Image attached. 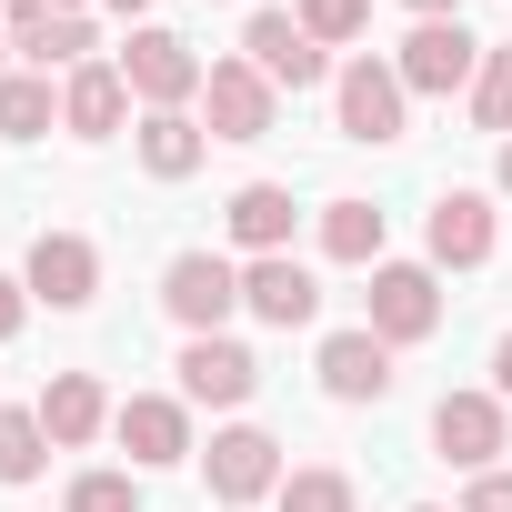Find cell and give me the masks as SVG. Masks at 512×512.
I'll return each mask as SVG.
<instances>
[{"instance_id": "1", "label": "cell", "mask_w": 512, "mask_h": 512, "mask_svg": "<svg viewBox=\"0 0 512 512\" xmlns=\"http://www.w3.org/2000/svg\"><path fill=\"white\" fill-rule=\"evenodd\" d=\"M332 121H342V141H372V151L402 141V131H412V91H402V71L372 61V51L342 61V71H332Z\"/></svg>"}, {"instance_id": "2", "label": "cell", "mask_w": 512, "mask_h": 512, "mask_svg": "<svg viewBox=\"0 0 512 512\" xmlns=\"http://www.w3.org/2000/svg\"><path fill=\"white\" fill-rule=\"evenodd\" d=\"M161 312L201 342V332H221L231 312H241V262H221V251H171L161 262Z\"/></svg>"}, {"instance_id": "3", "label": "cell", "mask_w": 512, "mask_h": 512, "mask_svg": "<svg viewBox=\"0 0 512 512\" xmlns=\"http://www.w3.org/2000/svg\"><path fill=\"white\" fill-rule=\"evenodd\" d=\"M121 81H131L141 111H181V101H201L211 61H201L181 31H131V41H121Z\"/></svg>"}, {"instance_id": "4", "label": "cell", "mask_w": 512, "mask_h": 512, "mask_svg": "<svg viewBox=\"0 0 512 512\" xmlns=\"http://www.w3.org/2000/svg\"><path fill=\"white\" fill-rule=\"evenodd\" d=\"M201 482H211V502H221V512L262 502V492H282V442H272L262 422H221V432H211V452H201Z\"/></svg>"}, {"instance_id": "5", "label": "cell", "mask_w": 512, "mask_h": 512, "mask_svg": "<svg viewBox=\"0 0 512 512\" xmlns=\"http://www.w3.org/2000/svg\"><path fill=\"white\" fill-rule=\"evenodd\" d=\"M362 332H382L392 352H402V342H432V332H442V282H432V262H372V312H362Z\"/></svg>"}, {"instance_id": "6", "label": "cell", "mask_w": 512, "mask_h": 512, "mask_svg": "<svg viewBox=\"0 0 512 512\" xmlns=\"http://www.w3.org/2000/svg\"><path fill=\"white\" fill-rule=\"evenodd\" d=\"M111 442L131 452V472L201 462V442H191V402H181V392H131V402L111 412Z\"/></svg>"}, {"instance_id": "7", "label": "cell", "mask_w": 512, "mask_h": 512, "mask_svg": "<svg viewBox=\"0 0 512 512\" xmlns=\"http://www.w3.org/2000/svg\"><path fill=\"white\" fill-rule=\"evenodd\" d=\"M482 51H492V41H472L462 21H422V31L392 51V71H402V91L452 101V91H472V81H482Z\"/></svg>"}, {"instance_id": "8", "label": "cell", "mask_w": 512, "mask_h": 512, "mask_svg": "<svg viewBox=\"0 0 512 512\" xmlns=\"http://www.w3.org/2000/svg\"><path fill=\"white\" fill-rule=\"evenodd\" d=\"M432 452L462 462V472H492V462L512 452V412H502V392H442V402H432Z\"/></svg>"}, {"instance_id": "9", "label": "cell", "mask_w": 512, "mask_h": 512, "mask_svg": "<svg viewBox=\"0 0 512 512\" xmlns=\"http://www.w3.org/2000/svg\"><path fill=\"white\" fill-rule=\"evenodd\" d=\"M272 121H282V91L251 71V61H211V81H201V131L211 141H272Z\"/></svg>"}, {"instance_id": "10", "label": "cell", "mask_w": 512, "mask_h": 512, "mask_svg": "<svg viewBox=\"0 0 512 512\" xmlns=\"http://www.w3.org/2000/svg\"><path fill=\"white\" fill-rule=\"evenodd\" d=\"M422 251H432V272H482L492 251H502V211H492V191H442L432 221H422Z\"/></svg>"}, {"instance_id": "11", "label": "cell", "mask_w": 512, "mask_h": 512, "mask_svg": "<svg viewBox=\"0 0 512 512\" xmlns=\"http://www.w3.org/2000/svg\"><path fill=\"white\" fill-rule=\"evenodd\" d=\"M241 61L262 71L272 91H312V81H332V61H322V41L292 21V11H251V31H241Z\"/></svg>"}, {"instance_id": "12", "label": "cell", "mask_w": 512, "mask_h": 512, "mask_svg": "<svg viewBox=\"0 0 512 512\" xmlns=\"http://www.w3.org/2000/svg\"><path fill=\"white\" fill-rule=\"evenodd\" d=\"M181 402H211V412H241L251 392H262V362H251L231 332H201V342H181Z\"/></svg>"}, {"instance_id": "13", "label": "cell", "mask_w": 512, "mask_h": 512, "mask_svg": "<svg viewBox=\"0 0 512 512\" xmlns=\"http://www.w3.org/2000/svg\"><path fill=\"white\" fill-rule=\"evenodd\" d=\"M241 312L272 322V332H302V322L322 312V282L292 262V251H262V262H241Z\"/></svg>"}, {"instance_id": "14", "label": "cell", "mask_w": 512, "mask_h": 512, "mask_svg": "<svg viewBox=\"0 0 512 512\" xmlns=\"http://www.w3.org/2000/svg\"><path fill=\"white\" fill-rule=\"evenodd\" d=\"M21 282H31V302L81 312V302L101 292V251H91L81 231H41V241H31V262H21Z\"/></svg>"}, {"instance_id": "15", "label": "cell", "mask_w": 512, "mask_h": 512, "mask_svg": "<svg viewBox=\"0 0 512 512\" xmlns=\"http://www.w3.org/2000/svg\"><path fill=\"white\" fill-rule=\"evenodd\" d=\"M0 41H11L31 71H81L101 41H91V21L81 11H41V0H11V21H0Z\"/></svg>"}, {"instance_id": "16", "label": "cell", "mask_w": 512, "mask_h": 512, "mask_svg": "<svg viewBox=\"0 0 512 512\" xmlns=\"http://www.w3.org/2000/svg\"><path fill=\"white\" fill-rule=\"evenodd\" d=\"M131 121V81H121V61H81V71H61V131L71 141H111Z\"/></svg>"}, {"instance_id": "17", "label": "cell", "mask_w": 512, "mask_h": 512, "mask_svg": "<svg viewBox=\"0 0 512 512\" xmlns=\"http://www.w3.org/2000/svg\"><path fill=\"white\" fill-rule=\"evenodd\" d=\"M312 372H322V392H332V402H382V392H392V342L352 322V332H332V342H322V362H312Z\"/></svg>"}, {"instance_id": "18", "label": "cell", "mask_w": 512, "mask_h": 512, "mask_svg": "<svg viewBox=\"0 0 512 512\" xmlns=\"http://www.w3.org/2000/svg\"><path fill=\"white\" fill-rule=\"evenodd\" d=\"M31 412H41L51 452H81V442H101V432H111V412H121V402H111L91 372H51V392H41Z\"/></svg>"}, {"instance_id": "19", "label": "cell", "mask_w": 512, "mask_h": 512, "mask_svg": "<svg viewBox=\"0 0 512 512\" xmlns=\"http://www.w3.org/2000/svg\"><path fill=\"white\" fill-rule=\"evenodd\" d=\"M221 221H231V241L262 262V251H292V191L282 181H241L231 201H221Z\"/></svg>"}, {"instance_id": "20", "label": "cell", "mask_w": 512, "mask_h": 512, "mask_svg": "<svg viewBox=\"0 0 512 512\" xmlns=\"http://www.w3.org/2000/svg\"><path fill=\"white\" fill-rule=\"evenodd\" d=\"M201 151H211V131H201L191 111H141V171H151V181H191Z\"/></svg>"}, {"instance_id": "21", "label": "cell", "mask_w": 512, "mask_h": 512, "mask_svg": "<svg viewBox=\"0 0 512 512\" xmlns=\"http://www.w3.org/2000/svg\"><path fill=\"white\" fill-rule=\"evenodd\" d=\"M51 121H61L51 71H0V141H41Z\"/></svg>"}, {"instance_id": "22", "label": "cell", "mask_w": 512, "mask_h": 512, "mask_svg": "<svg viewBox=\"0 0 512 512\" xmlns=\"http://www.w3.org/2000/svg\"><path fill=\"white\" fill-rule=\"evenodd\" d=\"M322 251H332V262H382V211L372 201H322Z\"/></svg>"}, {"instance_id": "23", "label": "cell", "mask_w": 512, "mask_h": 512, "mask_svg": "<svg viewBox=\"0 0 512 512\" xmlns=\"http://www.w3.org/2000/svg\"><path fill=\"white\" fill-rule=\"evenodd\" d=\"M472 131L512 141V41H492V51H482V81H472Z\"/></svg>"}, {"instance_id": "24", "label": "cell", "mask_w": 512, "mask_h": 512, "mask_svg": "<svg viewBox=\"0 0 512 512\" xmlns=\"http://www.w3.org/2000/svg\"><path fill=\"white\" fill-rule=\"evenodd\" d=\"M41 462H51L41 412H0V482H41Z\"/></svg>"}, {"instance_id": "25", "label": "cell", "mask_w": 512, "mask_h": 512, "mask_svg": "<svg viewBox=\"0 0 512 512\" xmlns=\"http://www.w3.org/2000/svg\"><path fill=\"white\" fill-rule=\"evenodd\" d=\"M282 512H352V472H332V462H302L282 492H272Z\"/></svg>"}, {"instance_id": "26", "label": "cell", "mask_w": 512, "mask_h": 512, "mask_svg": "<svg viewBox=\"0 0 512 512\" xmlns=\"http://www.w3.org/2000/svg\"><path fill=\"white\" fill-rule=\"evenodd\" d=\"M292 21H302L322 51H342V41H362V31H372V0H302Z\"/></svg>"}, {"instance_id": "27", "label": "cell", "mask_w": 512, "mask_h": 512, "mask_svg": "<svg viewBox=\"0 0 512 512\" xmlns=\"http://www.w3.org/2000/svg\"><path fill=\"white\" fill-rule=\"evenodd\" d=\"M61 512H141V472H81Z\"/></svg>"}, {"instance_id": "28", "label": "cell", "mask_w": 512, "mask_h": 512, "mask_svg": "<svg viewBox=\"0 0 512 512\" xmlns=\"http://www.w3.org/2000/svg\"><path fill=\"white\" fill-rule=\"evenodd\" d=\"M462 512H512V472L492 462V472H472V492H462Z\"/></svg>"}, {"instance_id": "29", "label": "cell", "mask_w": 512, "mask_h": 512, "mask_svg": "<svg viewBox=\"0 0 512 512\" xmlns=\"http://www.w3.org/2000/svg\"><path fill=\"white\" fill-rule=\"evenodd\" d=\"M21 312H31V282H11V272H0V342L21 332Z\"/></svg>"}, {"instance_id": "30", "label": "cell", "mask_w": 512, "mask_h": 512, "mask_svg": "<svg viewBox=\"0 0 512 512\" xmlns=\"http://www.w3.org/2000/svg\"><path fill=\"white\" fill-rule=\"evenodd\" d=\"M492 392H502V402H512V332H502V342H492Z\"/></svg>"}, {"instance_id": "31", "label": "cell", "mask_w": 512, "mask_h": 512, "mask_svg": "<svg viewBox=\"0 0 512 512\" xmlns=\"http://www.w3.org/2000/svg\"><path fill=\"white\" fill-rule=\"evenodd\" d=\"M412 11H422V21H462V0H412Z\"/></svg>"}, {"instance_id": "32", "label": "cell", "mask_w": 512, "mask_h": 512, "mask_svg": "<svg viewBox=\"0 0 512 512\" xmlns=\"http://www.w3.org/2000/svg\"><path fill=\"white\" fill-rule=\"evenodd\" d=\"M492 181H502V201H512V141H502V161H492Z\"/></svg>"}, {"instance_id": "33", "label": "cell", "mask_w": 512, "mask_h": 512, "mask_svg": "<svg viewBox=\"0 0 512 512\" xmlns=\"http://www.w3.org/2000/svg\"><path fill=\"white\" fill-rule=\"evenodd\" d=\"M111 11H121V21H141V11H151V0H111Z\"/></svg>"}, {"instance_id": "34", "label": "cell", "mask_w": 512, "mask_h": 512, "mask_svg": "<svg viewBox=\"0 0 512 512\" xmlns=\"http://www.w3.org/2000/svg\"><path fill=\"white\" fill-rule=\"evenodd\" d=\"M41 11H81V0H41Z\"/></svg>"}, {"instance_id": "35", "label": "cell", "mask_w": 512, "mask_h": 512, "mask_svg": "<svg viewBox=\"0 0 512 512\" xmlns=\"http://www.w3.org/2000/svg\"><path fill=\"white\" fill-rule=\"evenodd\" d=\"M412 512H442V502H412Z\"/></svg>"}, {"instance_id": "36", "label": "cell", "mask_w": 512, "mask_h": 512, "mask_svg": "<svg viewBox=\"0 0 512 512\" xmlns=\"http://www.w3.org/2000/svg\"><path fill=\"white\" fill-rule=\"evenodd\" d=\"M0 21H11V0H0Z\"/></svg>"}, {"instance_id": "37", "label": "cell", "mask_w": 512, "mask_h": 512, "mask_svg": "<svg viewBox=\"0 0 512 512\" xmlns=\"http://www.w3.org/2000/svg\"><path fill=\"white\" fill-rule=\"evenodd\" d=\"M0 51H11V41H0Z\"/></svg>"}]
</instances>
